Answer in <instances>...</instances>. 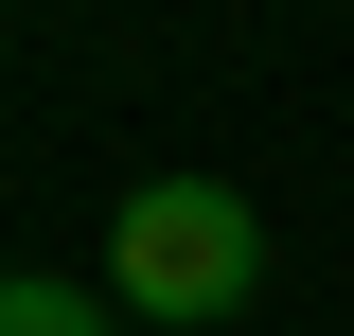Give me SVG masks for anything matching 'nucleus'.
I'll use <instances>...</instances> for the list:
<instances>
[{"mask_svg":"<svg viewBox=\"0 0 354 336\" xmlns=\"http://www.w3.org/2000/svg\"><path fill=\"white\" fill-rule=\"evenodd\" d=\"M248 283H266V212L230 177H142L124 195V230H106V301L124 319H230Z\"/></svg>","mask_w":354,"mask_h":336,"instance_id":"f257e3e1","label":"nucleus"},{"mask_svg":"<svg viewBox=\"0 0 354 336\" xmlns=\"http://www.w3.org/2000/svg\"><path fill=\"white\" fill-rule=\"evenodd\" d=\"M0 336H106L88 283H0Z\"/></svg>","mask_w":354,"mask_h":336,"instance_id":"f03ea898","label":"nucleus"}]
</instances>
